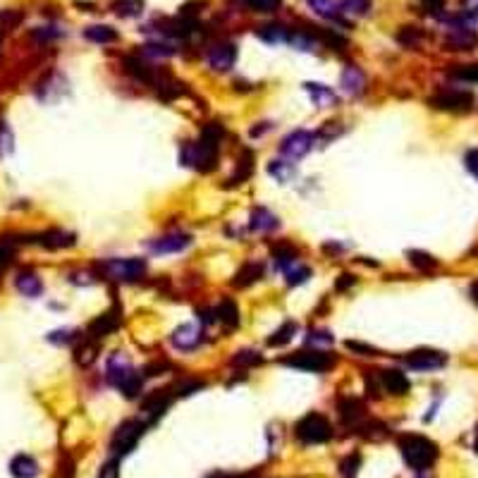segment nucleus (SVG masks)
<instances>
[{
    "label": "nucleus",
    "mask_w": 478,
    "mask_h": 478,
    "mask_svg": "<svg viewBox=\"0 0 478 478\" xmlns=\"http://www.w3.org/2000/svg\"><path fill=\"white\" fill-rule=\"evenodd\" d=\"M232 364L234 366H254V364H261V354L256 349H241L232 357Z\"/></svg>",
    "instance_id": "41"
},
{
    "label": "nucleus",
    "mask_w": 478,
    "mask_h": 478,
    "mask_svg": "<svg viewBox=\"0 0 478 478\" xmlns=\"http://www.w3.org/2000/svg\"><path fill=\"white\" fill-rule=\"evenodd\" d=\"M112 12L120 17H139L144 12V0H115Z\"/></svg>",
    "instance_id": "34"
},
{
    "label": "nucleus",
    "mask_w": 478,
    "mask_h": 478,
    "mask_svg": "<svg viewBox=\"0 0 478 478\" xmlns=\"http://www.w3.org/2000/svg\"><path fill=\"white\" fill-rule=\"evenodd\" d=\"M354 282H357V280H354V275H349V273H342L340 280H337V284H335V289H337V292H342V289L352 287Z\"/></svg>",
    "instance_id": "56"
},
{
    "label": "nucleus",
    "mask_w": 478,
    "mask_h": 478,
    "mask_svg": "<svg viewBox=\"0 0 478 478\" xmlns=\"http://www.w3.org/2000/svg\"><path fill=\"white\" fill-rule=\"evenodd\" d=\"M62 31L53 29V26H39V29L31 31V36H34L36 41H51V39H58Z\"/></svg>",
    "instance_id": "49"
},
{
    "label": "nucleus",
    "mask_w": 478,
    "mask_h": 478,
    "mask_svg": "<svg viewBox=\"0 0 478 478\" xmlns=\"http://www.w3.org/2000/svg\"><path fill=\"white\" fill-rule=\"evenodd\" d=\"M316 139H318V134L306 132V130H297V132L287 134V137L282 139L280 153L287 160H299V158H304V155L309 153L311 148H314Z\"/></svg>",
    "instance_id": "8"
},
{
    "label": "nucleus",
    "mask_w": 478,
    "mask_h": 478,
    "mask_svg": "<svg viewBox=\"0 0 478 478\" xmlns=\"http://www.w3.org/2000/svg\"><path fill=\"white\" fill-rule=\"evenodd\" d=\"M340 87L349 96H359L364 89H366V74H364L359 67L349 65V67H345V72H342V77H340Z\"/></svg>",
    "instance_id": "19"
},
{
    "label": "nucleus",
    "mask_w": 478,
    "mask_h": 478,
    "mask_svg": "<svg viewBox=\"0 0 478 478\" xmlns=\"http://www.w3.org/2000/svg\"><path fill=\"white\" fill-rule=\"evenodd\" d=\"M284 275H287V284H289V287H297V284H302V282H306L311 278V268L294 263V266H289L287 271H284Z\"/></svg>",
    "instance_id": "37"
},
{
    "label": "nucleus",
    "mask_w": 478,
    "mask_h": 478,
    "mask_svg": "<svg viewBox=\"0 0 478 478\" xmlns=\"http://www.w3.org/2000/svg\"><path fill=\"white\" fill-rule=\"evenodd\" d=\"M359 466H361V454H349L345 461L340 464V474L342 478H357L359 474Z\"/></svg>",
    "instance_id": "40"
},
{
    "label": "nucleus",
    "mask_w": 478,
    "mask_h": 478,
    "mask_svg": "<svg viewBox=\"0 0 478 478\" xmlns=\"http://www.w3.org/2000/svg\"><path fill=\"white\" fill-rule=\"evenodd\" d=\"M421 5L428 15H440L445 8V0H421Z\"/></svg>",
    "instance_id": "53"
},
{
    "label": "nucleus",
    "mask_w": 478,
    "mask_h": 478,
    "mask_svg": "<svg viewBox=\"0 0 478 478\" xmlns=\"http://www.w3.org/2000/svg\"><path fill=\"white\" fill-rule=\"evenodd\" d=\"M239 3L251 12H275L280 10L282 0H239Z\"/></svg>",
    "instance_id": "38"
},
{
    "label": "nucleus",
    "mask_w": 478,
    "mask_h": 478,
    "mask_svg": "<svg viewBox=\"0 0 478 478\" xmlns=\"http://www.w3.org/2000/svg\"><path fill=\"white\" fill-rule=\"evenodd\" d=\"M22 17H24V15L19 12V10H0V24H5V26L19 24V22H22Z\"/></svg>",
    "instance_id": "48"
},
{
    "label": "nucleus",
    "mask_w": 478,
    "mask_h": 478,
    "mask_svg": "<svg viewBox=\"0 0 478 478\" xmlns=\"http://www.w3.org/2000/svg\"><path fill=\"white\" fill-rule=\"evenodd\" d=\"M306 94L311 96V101H314L318 108H330V105L337 103V96L335 91L330 87H325V84H318V82H306L304 84Z\"/></svg>",
    "instance_id": "21"
},
{
    "label": "nucleus",
    "mask_w": 478,
    "mask_h": 478,
    "mask_svg": "<svg viewBox=\"0 0 478 478\" xmlns=\"http://www.w3.org/2000/svg\"><path fill=\"white\" fill-rule=\"evenodd\" d=\"M122 67H125V72L130 74L132 79H137V82L155 84V79H158L155 69L151 65H146L144 60H139L137 56H127L125 60H122Z\"/></svg>",
    "instance_id": "17"
},
{
    "label": "nucleus",
    "mask_w": 478,
    "mask_h": 478,
    "mask_svg": "<svg viewBox=\"0 0 478 478\" xmlns=\"http://www.w3.org/2000/svg\"><path fill=\"white\" fill-rule=\"evenodd\" d=\"M170 342H173V347L180 349V352H191V349H196L203 342L201 327L194 325V323L180 325L177 330H173V335H170Z\"/></svg>",
    "instance_id": "14"
},
{
    "label": "nucleus",
    "mask_w": 478,
    "mask_h": 478,
    "mask_svg": "<svg viewBox=\"0 0 478 478\" xmlns=\"http://www.w3.org/2000/svg\"><path fill=\"white\" fill-rule=\"evenodd\" d=\"M101 275L108 280H120V282H132L146 273V261L144 259H105L99 263Z\"/></svg>",
    "instance_id": "6"
},
{
    "label": "nucleus",
    "mask_w": 478,
    "mask_h": 478,
    "mask_svg": "<svg viewBox=\"0 0 478 478\" xmlns=\"http://www.w3.org/2000/svg\"><path fill=\"white\" fill-rule=\"evenodd\" d=\"M170 402H173L170 390H155V392H151V395H146L142 402V418L151 426L153 421H158V418L168 411Z\"/></svg>",
    "instance_id": "12"
},
{
    "label": "nucleus",
    "mask_w": 478,
    "mask_h": 478,
    "mask_svg": "<svg viewBox=\"0 0 478 478\" xmlns=\"http://www.w3.org/2000/svg\"><path fill=\"white\" fill-rule=\"evenodd\" d=\"M407 256H409L411 266H416L418 271H431V268L438 266V261H435L431 254H426V251H416V249H413Z\"/></svg>",
    "instance_id": "39"
},
{
    "label": "nucleus",
    "mask_w": 478,
    "mask_h": 478,
    "mask_svg": "<svg viewBox=\"0 0 478 478\" xmlns=\"http://www.w3.org/2000/svg\"><path fill=\"white\" fill-rule=\"evenodd\" d=\"M297 256L299 254L292 244H278L275 249H273V259H275V263L282 268V271H287L289 266H294V263H297Z\"/></svg>",
    "instance_id": "33"
},
{
    "label": "nucleus",
    "mask_w": 478,
    "mask_h": 478,
    "mask_svg": "<svg viewBox=\"0 0 478 478\" xmlns=\"http://www.w3.org/2000/svg\"><path fill=\"white\" fill-rule=\"evenodd\" d=\"M251 173H254V153H251V151H244V153H241V158H239L237 173H234V175L228 180V187L241 185V182H244Z\"/></svg>",
    "instance_id": "31"
},
{
    "label": "nucleus",
    "mask_w": 478,
    "mask_h": 478,
    "mask_svg": "<svg viewBox=\"0 0 478 478\" xmlns=\"http://www.w3.org/2000/svg\"><path fill=\"white\" fill-rule=\"evenodd\" d=\"M234 60H237V46L230 44V41L213 44L206 51V62L213 72H228V69H232Z\"/></svg>",
    "instance_id": "10"
},
{
    "label": "nucleus",
    "mask_w": 478,
    "mask_h": 478,
    "mask_svg": "<svg viewBox=\"0 0 478 478\" xmlns=\"http://www.w3.org/2000/svg\"><path fill=\"white\" fill-rule=\"evenodd\" d=\"M117 327H120V311L110 309V311H105V314H101L99 318L91 321L89 335L94 337V340H101V337H108L110 332H115Z\"/></svg>",
    "instance_id": "16"
},
{
    "label": "nucleus",
    "mask_w": 478,
    "mask_h": 478,
    "mask_svg": "<svg viewBox=\"0 0 478 478\" xmlns=\"http://www.w3.org/2000/svg\"><path fill=\"white\" fill-rule=\"evenodd\" d=\"M191 244V237L185 232H170L163 237H155L148 241V249L153 254H177V251H185Z\"/></svg>",
    "instance_id": "13"
},
{
    "label": "nucleus",
    "mask_w": 478,
    "mask_h": 478,
    "mask_svg": "<svg viewBox=\"0 0 478 478\" xmlns=\"http://www.w3.org/2000/svg\"><path fill=\"white\" fill-rule=\"evenodd\" d=\"M223 137H225V130H223V125H218V122H208L201 132V139H206V142H211V144H220L223 142Z\"/></svg>",
    "instance_id": "44"
},
{
    "label": "nucleus",
    "mask_w": 478,
    "mask_h": 478,
    "mask_svg": "<svg viewBox=\"0 0 478 478\" xmlns=\"http://www.w3.org/2000/svg\"><path fill=\"white\" fill-rule=\"evenodd\" d=\"M165 368H170V364H168V361H160V364H148V366L144 368V373H146V375H158L160 370H165Z\"/></svg>",
    "instance_id": "58"
},
{
    "label": "nucleus",
    "mask_w": 478,
    "mask_h": 478,
    "mask_svg": "<svg viewBox=\"0 0 478 478\" xmlns=\"http://www.w3.org/2000/svg\"><path fill=\"white\" fill-rule=\"evenodd\" d=\"M306 342L309 345H332V332L325 330V327H316V330H309Z\"/></svg>",
    "instance_id": "42"
},
{
    "label": "nucleus",
    "mask_w": 478,
    "mask_h": 478,
    "mask_svg": "<svg viewBox=\"0 0 478 478\" xmlns=\"http://www.w3.org/2000/svg\"><path fill=\"white\" fill-rule=\"evenodd\" d=\"M287 41L292 46H297L299 51H316V46H318V36H314L311 31H292L287 36Z\"/></svg>",
    "instance_id": "36"
},
{
    "label": "nucleus",
    "mask_w": 478,
    "mask_h": 478,
    "mask_svg": "<svg viewBox=\"0 0 478 478\" xmlns=\"http://www.w3.org/2000/svg\"><path fill=\"white\" fill-rule=\"evenodd\" d=\"M256 36H259L261 41H266V44L278 46V44H282V41H287L289 31L284 29L282 24H263L261 29L256 31Z\"/></svg>",
    "instance_id": "27"
},
{
    "label": "nucleus",
    "mask_w": 478,
    "mask_h": 478,
    "mask_svg": "<svg viewBox=\"0 0 478 478\" xmlns=\"http://www.w3.org/2000/svg\"><path fill=\"white\" fill-rule=\"evenodd\" d=\"M99 478H117V464H115V461H108V464H103V469H101Z\"/></svg>",
    "instance_id": "57"
},
{
    "label": "nucleus",
    "mask_w": 478,
    "mask_h": 478,
    "mask_svg": "<svg viewBox=\"0 0 478 478\" xmlns=\"http://www.w3.org/2000/svg\"><path fill=\"white\" fill-rule=\"evenodd\" d=\"M206 388V383L203 380H196V378H189V380H182V383H177L175 385V395H191V392H196V390H203Z\"/></svg>",
    "instance_id": "45"
},
{
    "label": "nucleus",
    "mask_w": 478,
    "mask_h": 478,
    "mask_svg": "<svg viewBox=\"0 0 478 478\" xmlns=\"http://www.w3.org/2000/svg\"><path fill=\"white\" fill-rule=\"evenodd\" d=\"M261 275H263L261 263H244V266L237 271V275H234L232 284H234V287H249V284L259 280Z\"/></svg>",
    "instance_id": "26"
},
{
    "label": "nucleus",
    "mask_w": 478,
    "mask_h": 478,
    "mask_svg": "<svg viewBox=\"0 0 478 478\" xmlns=\"http://www.w3.org/2000/svg\"><path fill=\"white\" fill-rule=\"evenodd\" d=\"M400 452L404 456L407 466L413 471H426L431 469L438 459V445L433 440L423 438V435H402L400 438Z\"/></svg>",
    "instance_id": "2"
},
{
    "label": "nucleus",
    "mask_w": 478,
    "mask_h": 478,
    "mask_svg": "<svg viewBox=\"0 0 478 478\" xmlns=\"http://www.w3.org/2000/svg\"><path fill=\"white\" fill-rule=\"evenodd\" d=\"M428 103L438 110L464 112L474 105V96H471L469 91H440V94H435Z\"/></svg>",
    "instance_id": "11"
},
{
    "label": "nucleus",
    "mask_w": 478,
    "mask_h": 478,
    "mask_svg": "<svg viewBox=\"0 0 478 478\" xmlns=\"http://www.w3.org/2000/svg\"><path fill=\"white\" fill-rule=\"evenodd\" d=\"M96 359H99V345L94 342V337L87 340V342H82V345L77 347V352H74V361H77L79 366H84V368L91 366Z\"/></svg>",
    "instance_id": "30"
},
{
    "label": "nucleus",
    "mask_w": 478,
    "mask_h": 478,
    "mask_svg": "<svg viewBox=\"0 0 478 478\" xmlns=\"http://www.w3.org/2000/svg\"><path fill=\"white\" fill-rule=\"evenodd\" d=\"M144 53L155 56V58H170L175 53V48L168 46V44H146V46H144Z\"/></svg>",
    "instance_id": "47"
},
{
    "label": "nucleus",
    "mask_w": 478,
    "mask_h": 478,
    "mask_svg": "<svg viewBox=\"0 0 478 478\" xmlns=\"http://www.w3.org/2000/svg\"><path fill=\"white\" fill-rule=\"evenodd\" d=\"M447 364V357L438 349H416V352L407 354L404 357V366L409 370H418V373H426V370H438Z\"/></svg>",
    "instance_id": "9"
},
{
    "label": "nucleus",
    "mask_w": 478,
    "mask_h": 478,
    "mask_svg": "<svg viewBox=\"0 0 478 478\" xmlns=\"http://www.w3.org/2000/svg\"><path fill=\"white\" fill-rule=\"evenodd\" d=\"M105 378L112 388H117L125 397H134L142 395V375L134 370L130 357L125 352H115L105 364Z\"/></svg>",
    "instance_id": "1"
},
{
    "label": "nucleus",
    "mask_w": 478,
    "mask_h": 478,
    "mask_svg": "<svg viewBox=\"0 0 478 478\" xmlns=\"http://www.w3.org/2000/svg\"><path fill=\"white\" fill-rule=\"evenodd\" d=\"M249 228L254 230V232H273V230L280 228V220H278V216L273 211H268V208H263V206H256L254 211H251Z\"/></svg>",
    "instance_id": "18"
},
{
    "label": "nucleus",
    "mask_w": 478,
    "mask_h": 478,
    "mask_svg": "<svg viewBox=\"0 0 478 478\" xmlns=\"http://www.w3.org/2000/svg\"><path fill=\"white\" fill-rule=\"evenodd\" d=\"M10 261H12V246H10L8 241H0V271L8 268Z\"/></svg>",
    "instance_id": "52"
},
{
    "label": "nucleus",
    "mask_w": 478,
    "mask_h": 478,
    "mask_svg": "<svg viewBox=\"0 0 478 478\" xmlns=\"http://www.w3.org/2000/svg\"><path fill=\"white\" fill-rule=\"evenodd\" d=\"M471 299H474V302L478 304V282L471 284Z\"/></svg>",
    "instance_id": "59"
},
{
    "label": "nucleus",
    "mask_w": 478,
    "mask_h": 478,
    "mask_svg": "<svg viewBox=\"0 0 478 478\" xmlns=\"http://www.w3.org/2000/svg\"><path fill=\"white\" fill-rule=\"evenodd\" d=\"M337 411H340L342 421L345 423H357L359 418L364 416V407L359 400H354V397H340V402H337Z\"/></svg>",
    "instance_id": "24"
},
{
    "label": "nucleus",
    "mask_w": 478,
    "mask_h": 478,
    "mask_svg": "<svg viewBox=\"0 0 478 478\" xmlns=\"http://www.w3.org/2000/svg\"><path fill=\"white\" fill-rule=\"evenodd\" d=\"M464 163H466V168H469L471 173H474V175H478V148H474V151H469V153H466Z\"/></svg>",
    "instance_id": "55"
},
{
    "label": "nucleus",
    "mask_w": 478,
    "mask_h": 478,
    "mask_svg": "<svg viewBox=\"0 0 478 478\" xmlns=\"http://www.w3.org/2000/svg\"><path fill=\"white\" fill-rule=\"evenodd\" d=\"M464 5H478V0H461Z\"/></svg>",
    "instance_id": "62"
},
{
    "label": "nucleus",
    "mask_w": 478,
    "mask_h": 478,
    "mask_svg": "<svg viewBox=\"0 0 478 478\" xmlns=\"http://www.w3.org/2000/svg\"><path fill=\"white\" fill-rule=\"evenodd\" d=\"M180 158H182V163L198 170V173H211L218 165V144H211V142H206V139L187 142V144H182Z\"/></svg>",
    "instance_id": "3"
},
{
    "label": "nucleus",
    "mask_w": 478,
    "mask_h": 478,
    "mask_svg": "<svg viewBox=\"0 0 478 478\" xmlns=\"http://www.w3.org/2000/svg\"><path fill=\"white\" fill-rule=\"evenodd\" d=\"M284 366L289 368H299V370H309V373H321V370L330 368L332 364H335V359L330 357V354L325 352H316V349H311V352H297L292 354V357L282 359Z\"/></svg>",
    "instance_id": "7"
},
{
    "label": "nucleus",
    "mask_w": 478,
    "mask_h": 478,
    "mask_svg": "<svg viewBox=\"0 0 478 478\" xmlns=\"http://www.w3.org/2000/svg\"><path fill=\"white\" fill-rule=\"evenodd\" d=\"M297 330H299V325L294 323V321H284V323L278 327V330L273 332L271 337H268V345H271V347L287 345V342H292V337L297 335Z\"/></svg>",
    "instance_id": "28"
},
{
    "label": "nucleus",
    "mask_w": 478,
    "mask_h": 478,
    "mask_svg": "<svg viewBox=\"0 0 478 478\" xmlns=\"http://www.w3.org/2000/svg\"><path fill=\"white\" fill-rule=\"evenodd\" d=\"M230 478H259L256 474H237V476H230Z\"/></svg>",
    "instance_id": "60"
},
{
    "label": "nucleus",
    "mask_w": 478,
    "mask_h": 478,
    "mask_svg": "<svg viewBox=\"0 0 478 478\" xmlns=\"http://www.w3.org/2000/svg\"><path fill=\"white\" fill-rule=\"evenodd\" d=\"M268 173H271L273 177H275L280 185H284V182H289L294 177V165H292V160H271L268 163Z\"/></svg>",
    "instance_id": "35"
},
{
    "label": "nucleus",
    "mask_w": 478,
    "mask_h": 478,
    "mask_svg": "<svg viewBox=\"0 0 478 478\" xmlns=\"http://www.w3.org/2000/svg\"><path fill=\"white\" fill-rule=\"evenodd\" d=\"M15 287H17L19 292H22L24 297H29V299L41 297V292H44V282H41V278L36 275V273H31V271L19 273V275L15 278Z\"/></svg>",
    "instance_id": "20"
},
{
    "label": "nucleus",
    "mask_w": 478,
    "mask_h": 478,
    "mask_svg": "<svg viewBox=\"0 0 478 478\" xmlns=\"http://www.w3.org/2000/svg\"><path fill=\"white\" fill-rule=\"evenodd\" d=\"M370 8V0H342V10L354 15H366Z\"/></svg>",
    "instance_id": "46"
},
{
    "label": "nucleus",
    "mask_w": 478,
    "mask_h": 478,
    "mask_svg": "<svg viewBox=\"0 0 478 478\" xmlns=\"http://www.w3.org/2000/svg\"><path fill=\"white\" fill-rule=\"evenodd\" d=\"M452 77L459 82H478V65H459L452 69Z\"/></svg>",
    "instance_id": "43"
},
{
    "label": "nucleus",
    "mask_w": 478,
    "mask_h": 478,
    "mask_svg": "<svg viewBox=\"0 0 478 478\" xmlns=\"http://www.w3.org/2000/svg\"><path fill=\"white\" fill-rule=\"evenodd\" d=\"M216 316H218V321H223L228 327L239 323V309H237V304H234L232 299H223V302L218 304V309H216Z\"/></svg>",
    "instance_id": "32"
},
{
    "label": "nucleus",
    "mask_w": 478,
    "mask_h": 478,
    "mask_svg": "<svg viewBox=\"0 0 478 478\" xmlns=\"http://www.w3.org/2000/svg\"><path fill=\"white\" fill-rule=\"evenodd\" d=\"M74 337V330H69V327H65V330H56L48 335V342H56V345H67V342H72Z\"/></svg>",
    "instance_id": "51"
},
{
    "label": "nucleus",
    "mask_w": 478,
    "mask_h": 478,
    "mask_svg": "<svg viewBox=\"0 0 478 478\" xmlns=\"http://www.w3.org/2000/svg\"><path fill=\"white\" fill-rule=\"evenodd\" d=\"M378 380H380V388H383L385 392H390V395H395V397H402V395H407V392L411 390L409 378H407V375L402 373L400 368H385V370H380Z\"/></svg>",
    "instance_id": "15"
},
{
    "label": "nucleus",
    "mask_w": 478,
    "mask_h": 478,
    "mask_svg": "<svg viewBox=\"0 0 478 478\" xmlns=\"http://www.w3.org/2000/svg\"><path fill=\"white\" fill-rule=\"evenodd\" d=\"M208 478H230L228 474H213V476H208Z\"/></svg>",
    "instance_id": "61"
},
{
    "label": "nucleus",
    "mask_w": 478,
    "mask_h": 478,
    "mask_svg": "<svg viewBox=\"0 0 478 478\" xmlns=\"http://www.w3.org/2000/svg\"><path fill=\"white\" fill-rule=\"evenodd\" d=\"M476 452H478V433H476Z\"/></svg>",
    "instance_id": "63"
},
{
    "label": "nucleus",
    "mask_w": 478,
    "mask_h": 478,
    "mask_svg": "<svg viewBox=\"0 0 478 478\" xmlns=\"http://www.w3.org/2000/svg\"><path fill=\"white\" fill-rule=\"evenodd\" d=\"M10 474L15 478H36L39 476V464L34 456L29 454H17L10 461Z\"/></svg>",
    "instance_id": "22"
},
{
    "label": "nucleus",
    "mask_w": 478,
    "mask_h": 478,
    "mask_svg": "<svg viewBox=\"0 0 478 478\" xmlns=\"http://www.w3.org/2000/svg\"><path fill=\"white\" fill-rule=\"evenodd\" d=\"M294 435L302 445H323L332 438V423L323 413L311 411L304 418H299L294 426Z\"/></svg>",
    "instance_id": "4"
},
{
    "label": "nucleus",
    "mask_w": 478,
    "mask_h": 478,
    "mask_svg": "<svg viewBox=\"0 0 478 478\" xmlns=\"http://www.w3.org/2000/svg\"><path fill=\"white\" fill-rule=\"evenodd\" d=\"M84 39L91 41V44H115L117 41V31L112 29L108 24H96V26H89V29H84Z\"/></svg>",
    "instance_id": "25"
},
{
    "label": "nucleus",
    "mask_w": 478,
    "mask_h": 478,
    "mask_svg": "<svg viewBox=\"0 0 478 478\" xmlns=\"http://www.w3.org/2000/svg\"><path fill=\"white\" fill-rule=\"evenodd\" d=\"M36 241L41 246H46V249H65V246L74 244V234L65 232V230H48V232L39 234Z\"/></svg>",
    "instance_id": "23"
},
{
    "label": "nucleus",
    "mask_w": 478,
    "mask_h": 478,
    "mask_svg": "<svg viewBox=\"0 0 478 478\" xmlns=\"http://www.w3.org/2000/svg\"><path fill=\"white\" fill-rule=\"evenodd\" d=\"M347 349H354V352H359L361 357H373L375 349L368 347V345H359V342H347Z\"/></svg>",
    "instance_id": "54"
},
{
    "label": "nucleus",
    "mask_w": 478,
    "mask_h": 478,
    "mask_svg": "<svg viewBox=\"0 0 478 478\" xmlns=\"http://www.w3.org/2000/svg\"><path fill=\"white\" fill-rule=\"evenodd\" d=\"M418 39H421V34H418L413 26H404V29L400 31V44L402 46H413Z\"/></svg>",
    "instance_id": "50"
},
{
    "label": "nucleus",
    "mask_w": 478,
    "mask_h": 478,
    "mask_svg": "<svg viewBox=\"0 0 478 478\" xmlns=\"http://www.w3.org/2000/svg\"><path fill=\"white\" fill-rule=\"evenodd\" d=\"M146 428H148V423L144 421V418H127V421H122L120 426H117V431L112 433V440H110L112 454L115 456L130 454Z\"/></svg>",
    "instance_id": "5"
},
{
    "label": "nucleus",
    "mask_w": 478,
    "mask_h": 478,
    "mask_svg": "<svg viewBox=\"0 0 478 478\" xmlns=\"http://www.w3.org/2000/svg\"><path fill=\"white\" fill-rule=\"evenodd\" d=\"M306 3L311 5L314 12H318L321 17H327V19H337L342 12L340 0H306Z\"/></svg>",
    "instance_id": "29"
}]
</instances>
